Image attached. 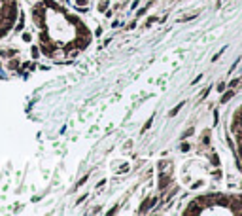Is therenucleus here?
I'll list each match as a JSON object with an SVG mask.
<instances>
[{"mask_svg": "<svg viewBox=\"0 0 242 216\" xmlns=\"http://www.w3.org/2000/svg\"><path fill=\"white\" fill-rule=\"evenodd\" d=\"M182 106H184V102H180V104H178V106H176V108H174V110H172V112H170V114H168V116H170V118H172V116H176V112H178V110H180V108H182Z\"/></svg>", "mask_w": 242, "mask_h": 216, "instance_id": "nucleus-2", "label": "nucleus"}, {"mask_svg": "<svg viewBox=\"0 0 242 216\" xmlns=\"http://www.w3.org/2000/svg\"><path fill=\"white\" fill-rule=\"evenodd\" d=\"M13 17H15L13 0H0V34H4L11 27Z\"/></svg>", "mask_w": 242, "mask_h": 216, "instance_id": "nucleus-1", "label": "nucleus"}]
</instances>
